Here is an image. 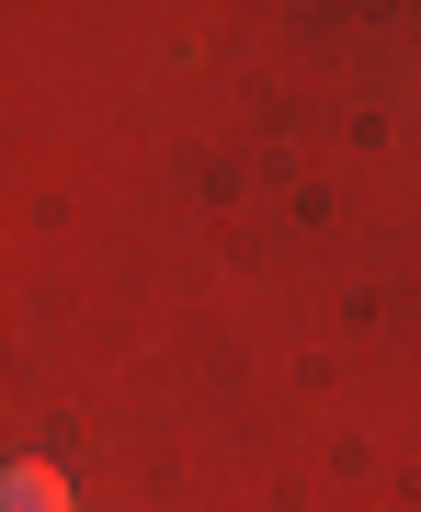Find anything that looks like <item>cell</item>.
Returning <instances> with one entry per match:
<instances>
[{
  "label": "cell",
  "mask_w": 421,
  "mask_h": 512,
  "mask_svg": "<svg viewBox=\"0 0 421 512\" xmlns=\"http://www.w3.org/2000/svg\"><path fill=\"white\" fill-rule=\"evenodd\" d=\"M0 512H80V501H69V478H57V467L12 456V467H0Z\"/></svg>",
  "instance_id": "6da1fadb"
}]
</instances>
